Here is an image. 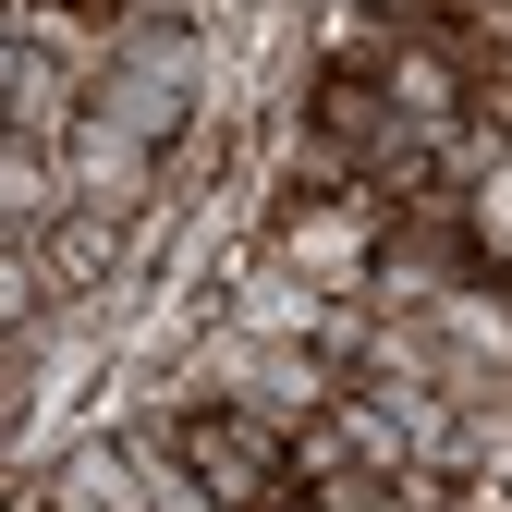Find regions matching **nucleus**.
<instances>
[{
	"label": "nucleus",
	"mask_w": 512,
	"mask_h": 512,
	"mask_svg": "<svg viewBox=\"0 0 512 512\" xmlns=\"http://www.w3.org/2000/svg\"><path fill=\"white\" fill-rule=\"evenodd\" d=\"M86 110L122 122L135 147H183L220 110V37L208 25H122V49H110V74H98Z\"/></svg>",
	"instance_id": "nucleus-1"
},
{
	"label": "nucleus",
	"mask_w": 512,
	"mask_h": 512,
	"mask_svg": "<svg viewBox=\"0 0 512 512\" xmlns=\"http://www.w3.org/2000/svg\"><path fill=\"white\" fill-rule=\"evenodd\" d=\"M171 464L196 476L220 512H281V500H293V439L256 427L244 403H196V415L171 427Z\"/></svg>",
	"instance_id": "nucleus-2"
},
{
	"label": "nucleus",
	"mask_w": 512,
	"mask_h": 512,
	"mask_svg": "<svg viewBox=\"0 0 512 512\" xmlns=\"http://www.w3.org/2000/svg\"><path fill=\"white\" fill-rule=\"evenodd\" d=\"M378 244H391V208H378L366 183H354V196H330V208H293V220L256 232V256H269V269H293V281H317V293H366Z\"/></svg>",
	"instance_id": "nucleus-3"
},
{
	"label": "nucleus",
	"mask_w": 512,
	"mask_h": 512,
	"mask_svg": "<svg viewBox=\"0 0 512 512\" xmlns=\"http://www.w3.org/2000/svg\"><path fill=\"white\" fill-rule=\"evenodd\" d=\"M61 208H74V183H61V147L0 135V232H49Z\"/></svg>",
	"instance_id": "nucleus-4"
},
{
	"label": "nucleus",
	"mask_w": 512,
	"mask_h": 512,
	"mask_svg": "<svg viewBox=\"0 0 512 512\" xmlns=\"http://www.w3.org/2000/svg\"><path fill=\"white\" fill-rule=\"evenodd\" d=\"M49 317H61V281H49L37 232H0V330H49Z\"/></svg>",
	"instance_id": "nucleus-5"
},
{
	"label": "nucleus",
	"mask_w": 512,
	"mask_h": 512,
	"mask_svg": "<svg viewBox=\"0 0 512 512\" xmlns=\"http://www.w3.org/2000/svg\"><path fill=\"white\" fill-rule=\"evenodd\" d=\"M464 244H476V269H488V281H512V159L464 183Z\"/></svg>",
	"instance_id": "nucleus-6"
},
{
	"label": "nucleus",
	"mask_w": 512,
	"mask_h": 512,
	"mask_svg": "<svg viewBox=\"0 0 512 512\" xmlns=\"http://www.w3.org/2000/svg\"><path fill=\"white\" fill-rule=\"evenodd\" d=\"M13 74H25V25H13V0H0V98H13Z\"/></svg>",
	"instance_id": "nucleus-7"
},
{
	"label": "nucleus",
	"mask_w": 512,
	"mask_h": 512,
	"mask_svg": "<svg viewBox=\"0 0 512 512\" xmlns=\"http://www.w3.org/2000/svg\"><path fill=\"white\" fill-rule=\"evenodd\" d=\"M488 488H500V500H512V427H500V464H488Z\"/></svg>",
	"instance_id": "nucleus-8"
}]
</instances>
